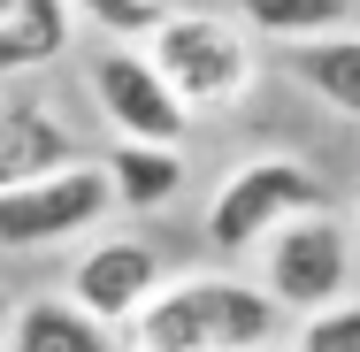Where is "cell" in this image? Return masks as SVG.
I'll return each instance as SVG.
<instances>
[{"mask_svg": "<svg viewBox=\"0 0 360 352\" xmlns=\"http://www.w3.org/2000/svg\"><path fill=\"white\" fill-rule=\"evenodd\" d=\"M230 8H238V31L245 39H276V46L345 31V15H353V0H230Z\"/></svg>", "mask_w": 360, "mask_h": 352, "instance_id": "obj_13", "label": "cell"}, {"mask_svg": "<svg viewBox=\"0 0 360 352\" xmlns=\"http://www.w3.org/2000/svg\"><path fill=\"white\" fill-rule=\"evenodd\" d=\"M77 46V0H15L0 23V84L54 70Z\"/></svg>", "mask_w": 360, "mask_h": 352, "instance_id": "obj_9", "label": "cell"}, {"mask_svg": "<svg viewBox=\"0 0 360 352\" xmlns=\"http://www.w3.org/2000/svg\"><path fill=\"white\" fill-rule=\"evenodd\" d=\"M8 8H15V0H0V23H8Z\"/></svg>", "mask_w": 360, "mask_h": 352, "instance_id": "obj_16", "label": "cell"}, {"mask_svg": "<svg viewBox=\"0 0 360 352\" xmlns=\"http://www.w3.org/2000/svg\"><path fill=\"white\" fill-rule=\"evenodd\" d=\"M307 207H322V176L299 153H253V161H238L215 184L200 230H207L215 253H253L276 222H291V214H307Z\"/></svg>", "mask_w": 360, "mask_h": 352, "instance_id": "obj_5", "label": "cell"}, {"mask_svg": "<svg viewBox=\"0 0 360 352\" xmlns=\"http://www.w3.org/2000/svg\"><path fill=\"white\" fill-rule=\"evenodd\" d=\"M108 214H115L108 169L77 153L62 169H46V176H31V184H8V192H0V253H46V245L92 237Z\"/></svg>", "mask_w": 360, "mask_h": 352, "instance_id": "obj_4", "label": "cell"}, {"mask_svg": "<svg viewBox=\"0 0 360 352\" xmlns=\"http://www.w3.org/2000/svg\"><path fill=\"white\" fill-rule=\"evenodd\" d=\"M184 0H77V15H92L100 31H115L123 46H139L146 31L161 23V15H176Z\"/></svg>", "mask_w": 360, "mask_h": 352, "instance_id": "obj_15", "label": "cell"}, {"mask_svg": "<svg viewBox=\"0 0 360 352\" xmlns=\"http://www.w3.org/2000/svg\"><path fill=\"white\" fill-rule=\"evenodd\" d=\"M161 283H169L161 253L123 230V237H92L70 261V291H62V299H70L77 314H92L100 330H131V314H139Z\"/></svg>", "mask_w": 360, "mask_h": 352, "instance_id": "obj_7", "label": "cell"}, {"mask_svg": "<svg viewBox=\"0 0 360 352\" xmlns=\"http://www.w3.org/2000/svg\"><path fill=\"white\" fill-rule=\"evenodd\" d=\"M291 352H360V299H338V306L299 314Z\"/></svg>", "mask_w": 360, "mask_h": 352, "instance_id": "obj_14", "label": "cell"}, {"mask_svg": "<svg viewBox=\"0 0 360 352\" xmlns=\"http://www.w3.org/2000/svg\"><path fill=\"white\" fill-rule=\"evenodd\" d=\"M62 161H77L70 123H62L39 92H0V192L46 176V169H62Z\"/></svg>", "mask_w": 360, "mask_h": 352, "instance_id": "obj_8", "label": "cell"}, {"mask_svg": "<svg viewBox=\"0 0 360 352\" xmlns=\"http://www.w3.org/2000/svg\"><path fill=\"white\" fill-rule=\"evenodd\" d=\"M84 84H92V107L108 115V131L115 138H139V145H184V131H192V115H184V100L161 84V70L146 62V46H100L92 54V70H84Z\"/></svg>", "mask_w": 360, "mask_h": 352, "instance_id": "obj_6", "label": "cell"}, {"mask_svg": "<svg viewBox=\"0 0 360 352\" xmlns=\"http://www.w3.org/2000/svg\"><path fill=\"white\" fill-rule=\"evenodd\" d=\"M0 291H8V276H0Z\"/></svg>", "mask_w": 360, "mask_h": 352, "instance_id": "obj_17", "label": "cell"}, {"mask_svg": "<svg viewBox=\"0 0 360 352\" xmlns=\"http://www.w3.org/2000/svg\"><path fill=\"white\" fill-rule=\"evenodd\" d=\"M253 253H261V291L284 314H314V306L353 299V230L330 207H307L291 222H276Z\"/></svg>", "mask_w": 360, "mask_h": 352, "instance_id": "obj_3", "label": "cell"}, {"mask_svg": "<svg viewBox=\"0 0 360 352\" xmlns=\"http://www.w3.org/2000/svg\"><path fill=\"white\" fill-rule=\"evenodd\" d=\"M353 214H360V200H353Z\"/></svg>", "mask_w": 360, "mask_h": 352, "instance_id": "obj_18", "label": "cell"}, {"mask_svg": "<svg viewBox=\"0 0 360 352\" xmlns=\"http://www.w3.org/2000/svg\"><path fill=\"white\" fill-rule=\"evenodd\" d=\"M284 70L299 77L322 107H338V115L360 123V39H353V31H322V39L284 46Z\"/></svg>", "mask_w": 360, "mask_h": 352, "instance_id": "obj_11", "label": "cell"}, {"mask_svg": "<svg viewBox=\"0 0 360 352\" xmlns=\"http://www.w3.org/2000/svg\"><path fill=\"white\" fill-rule=\"evenodd\" d=\"M108 192L123 214H161L176 192H184V145H139V138H115L108 145Z\"/></svg>", "mask_w": 360, "mask_h": 352, "instance_id": "obj_10", "label": "cell"}, {"mask_svg": "<svg viewBox=\"0 0 360 352\" xmlns=\"http://www.w3.org/2000/svg\"><path fill=\"white\" fill-rule=\"evenodd\" d=\"M0 352H115V330H100L92 314H77L70 299H23L15 322H8V345Z\"/></svg>", "mask_w": 360, "mask_h": 352, "instance_id": "obj_12", "label": "cell"}, {"mask_svg": "<svg viewBox=\"0 0 360 352\" xmlns=\"http://www.w3.org/2000/svg\"><path fill=\"white\" fill-rule=\"evenodd\" d=\"M284 306L245 276H169L131 314V352H276Z\"/></svg>", "mask_w": 360, "mask_h": 352, "instance_id": "obj_1", "label": "cell"}, {"mask_svg": "<svg viewBox=\"0 0 360 352\" xmlns=\"http://www.w3.org/2000/svg\"><path fill=\"white\" fill-rule=\"evenodd\" d=\"M161 84L184 100V115H215L253 92V39L238 31V15H207V8H176L139 39Z\"/></svg>", "mask_w": 360, "mask_h": 352, "instance_id": "obj_2", "label": "cell"}]
</instances>
